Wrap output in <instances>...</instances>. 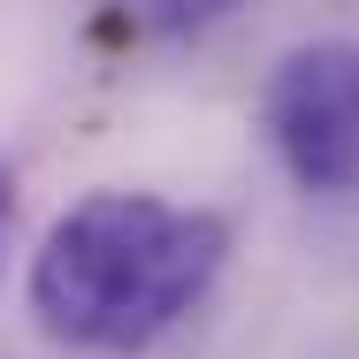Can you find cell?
<instances>
[{"instance_id": "cell-4", "label": "cell", "mask_w": 359, "mask_h": 359, "mask_svg": "<svg viewBox=\"0 0 359 359\" xmlns=\"http://www.w3.org/2000/svg\"><path fill=\"white\" fill-rule=\"evenodd\" d=\"M8 229H15V168L0 153V268H8Z\"/></svg>"}, {"instance_id": "cell-1", "label": "cell", "mask_w": 359, "mask_h": 359, "mask_svg": "<svg viewBox=\"0 0 359 359\" xmlns=\"http://www.w3.org/2000/svg\"><path fill=\"white\" fill-rule=\"evenodd\" d=\"M229 260L215 207H176L161 191H92L31 252V313L54 344L100 359L153 352Z\"/></svg>"}, {"instance_id": "cell-2", "label": "cell", "mask_w": 359, "mask_h": 359, "mask_svg": "<svg viewBox=\"0 0 359 359\" xmlns=\"http://www.w3.org/2000/svg\"><path fill=\"white\" fill-rule=\"evenodd\" d=\"M260 130L298 191L359 184V39H306L260 84Z\"/></svg>"}, {"instance_id": "cell-3", "label": "cell", "mask_w": 359, "mask_h": 359, "mask_svg": "<svg viewBox=\"0 0 359 359\" xmlns=\"http://www.w3.org/2000/svg\"><path fill=\"white\" fill-rule=\"evenodd\" d=\"M130 8L153 39H191V31H215L222 15H237L245 0H130Z\"/></svg>"}]
</instances>
